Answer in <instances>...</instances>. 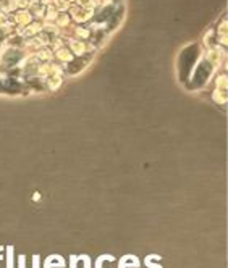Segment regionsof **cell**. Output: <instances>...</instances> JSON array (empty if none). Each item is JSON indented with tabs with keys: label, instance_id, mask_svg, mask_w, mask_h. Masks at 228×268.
I'll return each instance as SVG.
<instances>
[{
	"label": "cell",
	"instance_id": "5bb4252c",
	"mask_svg": "<svg viewBox=\"0 0 228 268\" xmlns=\"http://www.w3.org/2000/svg\"><path fill=\"white\" fill-rule=\"evenodd\" d=\"M76 2H81V3H83V2H86V0H76Z\"/></svg>",
	"mask_w": 228,
	"mask_h": 268
},
{
	"label": "cell",
	"instance_id": "30bf717a",
	"mask_svg": "<svg viewBox=\"0 0 228 268\" xmlns=\"http://www.w3.org/2000/svg\"><path fill=\"white\" fill-rule=\"evenodd\" d=\"M70 21H72V18H70V15L67 13V11H58L57 18H55V25L57 28H67L70 25Z\"/></svg>",
	"mask_w": 228,
	"mask_h": 268
},
{
	"label": "cell",
	"instance_id": "ba28073f",
	"mask_svg": "<svg viewBox=\"0 0 228 268\" xmlns=\"http://www.w3.org/2000/svg\"><path fill=\"white\" fill-rule=\"evenodd\" d=\"M75 37L76 39H81V40H87L91 37V34H92V28H89V26H81V25H78L75 28Z\"/></svg>",
	"mask_w": 228,
	"mask_h": 268
},
{
	"label": "cell",
	"instance_id": "52a82bcc",
	"mask_svg": "<svg viewBox=\"0 0 228 268\" xmlns=\"http://www.w3.org/2000/svg\"><path fill=\"white\" fill-rule=\"evenodd\" d=\"M62 83H63L62 74H52V76H47L44 79V84L49 91H57L62 86Z\"/></svg>",
	"mask_w": 228,
	"mask_h": 268
},
{
	"label": "cell",
	"instance_id": "5b68a950",
	"mask_svg": "<svg viewBox=\"0 0 228 268\" xmlns=\"http://www.w3.org/2000/svg\"><path fill=\"white\" fill-rule=\"evenodd\" d=\"M67 47L72 50V54L75 57H79V55H84L86 52H89V47H87V42L86 40H81V39H68L67 40Z\"/></svg>",
	"mask_w": 228,
	"mask_h": 268
},
{
	"label": "cell",
	"instance_id": "4fadbf2b",
	"mask_svg": "<svg viewBox=\"0 0 228 268\" xmlns=\"http://www.w3.org/2000/svg\"><path fill=\"white\" fill-rule=\"evenodd\" d=\"M105 2H110V3H114V5H120L121 0H105Z\"/></svg>",
	"mask_w": 228,
	"mask_h": 268
},
{
	"label": "cell",
	"instance_id": "7c38bea8",
	"mask_svg": "<svg viewBox=\"0 0 228 268\" xmlns=\"http://www.w3.org/2000/svg\"><path fill=\"white\" fill-rule=\"evenodd\" d=\"M212 99L215 102L219 103V105H224L227 102V91H220V89H214V94H212Z\"/></svg>",
	"mask_w": 228,
	"mask_h": 268
},
{
	"label": "cell",
	"instance_id": "8fae6325",
	"mask_svg": "<svg viewBox=\"0 0 228 268\" xmlns=\"http://www.w3.org/2000/svg\"><path fill=\"white\" fill-rule=\"evenodd\" d=\"M214 86H215V89L227 91V74L225 73L217 74V76H215V79H214Z\"/></svg>",
	"mask_w": 228,
	"mask_h": 268
},
{
	"label": "cell",
	"instance_id": "277c9868",
	"mask_svg": "<svg viewBox=\"0 0 228 268\" xmlns=\"http://www.w3.org/2000/svg\"><path fill=\"white\" fill-rule=\"evenodd\" d=\"M31 21H33V15L28 8H20L13 16H11V25L16 26V28L20 26V28L25 29Z\"/></svg>",
	"mask_w": 228,
	"mask_h": 268
},
{
	"label": "cell",
	"instance_id": "8992f818",
	"mask_svg": "<svg viewBox=\"0 0 228 268\" xmlns=\"http://www.w3.org/2000/svg\"><path fill=\"white\" fill-rule=\"evenodd\" d=\"M73 54H72V50H70L67 45H60L57 50H54V58L57 60V63H60L62 67H65L67 63H70L73 60Z\"/></svg>",
	"mask_w": 228,
	"mask_h": 268
},
{
	"label": "cell",
	"instance_id": "3957f363",
	"mask_svg": "<svg viewBox=\"0 0 228 268\" xmlns=\"http://www.w3.org/2000/svg\"><path fill=\"white\" fill-rule=\"evenodd\" d=\"M92 60V52H86L84 55H79V57H73V60L67 63L65 65V69L68 74H72V76H76V74H79L83 69L89 65Z\"/></svg>",
	"mask_w": 228,
	"mask_h": 268
},
{
	"label": "cell",
	"instance_id": "9c48e42d",
	"mask_svg": "<svg viewBox=\"0 0 228 268\" xmlns=\"http://www.w3.org/2000/svg\"><path fill=\"white\" fill-rule=\"evenodd\" d=\"M202 45L206 49H212L217 45V37H215V29H209L207 34L204 36V40H202Z\"/></svg>",
	"mask_w": 228,
	"mask_h": 268
},
{
	"label": "cell",
	"instance_id": "6da1fadb",
	"mask_svg": "<svg viewBox=\"0 0 228 268\" xmlns=\"http://www.w3.org/2000/svg\"><path fill=\"white\" fill-rule=\"evenodd\" d=\"M215 69H217V68H215L206 57H204V55L199 57V60L196 62V65L191 71V76L188 79V81H191L190 89H199V87L206 86L210 81V78H212Z\"/></svg>",
	"mask_w": 228,
	"mask_h": 268
},
{
	"label": "cell",
	"instance_id": "7a4b0ae2",
	"mask_svg": "<svg viewBox=\"0 0 228 268\" xmlns=\"http://www.w3.org/2000/svg\"><path fill=\"white\" fill-rule=\"evenodd\" d=\"M70 18H72L76 25H84V23L87 21H91L92 20V16H94V8L89 7L86 2H75L70 5Z\"/></svg>",
	"mask_w": 228,
	"mask_h": 268
}]
</instances>
